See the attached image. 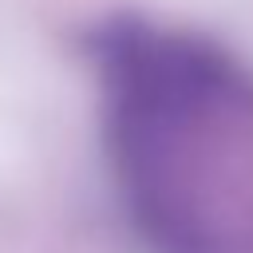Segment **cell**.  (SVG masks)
Segmentation results:
<instances>
[{
  "label": "cell",
  "instance_id": "cell-1",
  "mask_svg": "<svg viewBox=\"0 0 253 253\" xmlns=\"http://www.w3.org/2000/svg\"><path fill=\"white\" fill-rule=\"evenodd\" d=\"M111 146L162 253H253V75L225 47L138 20L95 32Z\"/></svg>",
  "mask_w": 253,
  "mask_h": 253
}]
</instances>
